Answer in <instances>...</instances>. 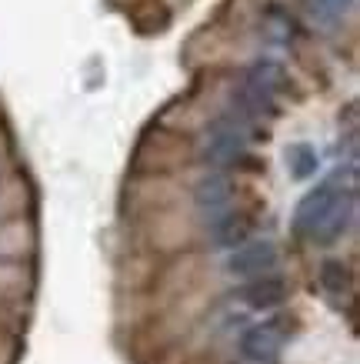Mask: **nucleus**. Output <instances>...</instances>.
Returning a JSON list of instances; mask_svg holds the SVG:
<instances>
[{
	"label": "nucleus",
	"instance_id": "f257e3e1",
	"mask_svg": "<svg viewBox=\"0 0 360 364\" xmlns=\"http://www.w3.org/2000/svg\"><path fill=\"white\" fill-rule=\"evenodd\" d=\"M357 214V191L354 184L324 181L314 191H307L294 210V234L314 244H334L344 237Z\"/></svg>",
	"mask_w": 360,
	"mask_h": 364
},
{
	"label": "nucleus",
	"instance_id": "7ed1b4c3",
	"mask_svg": "<svg viewBox=\"0 0 360 364\" xmlns=\"http://www.w3.org/2000/svg\"><path fill=\"white\" fill-rule=\"evenodd\" d=\"M247 127L251 124L244 121V117H237V114H220V117H214L207 127V134H204V147H200V154H204V161H207L210 167H230L237 164L240 157H244V151H247Z\"/></svg>",
	"mask_w": 360,
	"mask_h": 364
},
{
	"label": "nucleus",
	"instance_id": "6e6552de",
	"mask_svg": "<svg viewBox=\"0 0 360 364\" xmlns=\"http://www.w3.org/2000/svg\"><path fill=\"white\" fill-rule=\"evenodd\" d=\"M194 200L200 210H207L210 218L220 214V210H230V200H234V184H230L227 174H207L194 191Z\"/></svg>",
	"mask_w": 360,
	"mask_h": 364
},
{
	"label": "nucleus",
	"instance_id": "0eeeda50",
	"mask_svg": "<svg viewBox=\"0 0 360 364\" xmlns=\"http://www.w3.org/2000/svg\"><path fill=\"white\" fill-rule=\"evenodd\" d=\"M207 234L217 247H230V251H234V247H240L244 241H251V221H247L244 214H237V210H220V214L210 218Z\"/></svg>",
	"mask_w": 360,
	"mask_h": 364
},
{
	"label": "nucleus",
	"instance_id": "9d476101",
	"mask_svg": "<svg viewBox=\"0 0 360 364\" xmlns=\"http://www.w3.org/2000/svg\"><path fill=\"white\" fill-rule=\"evenodd\" d=\"M317 167H320V157H317V151L310 147V144L297 141V144L287 147V171H290L294 181H307V177H314Z\"/></svg>",
	"mask_w": 360,
	"mask_h": 364
},
{
	"label": "nucleus",
	"instance_id": "f03ea898",
	"mask_svg": "<svg viewBox=\"0 0 360 364\" xmlns=\"http://www.w3.org/2000/svg\"><path fill=\"white\" fill-rule=\"evenodd\" d=\"M284 90H287V67L280 60H273V57L253 60L244 84H240L237 117H244L247 124L261 121V117H273L277 114V100H280Z\"/></svg>",
	"mask_w": 360,
	"mask_h": 364
},
{
	"label": "nucleus",
	"instance_id": "20e7f679",
	"mask_svg": "<svg viewBox=\"0 0 360 364\" xmlns=\"http://www.w3.org/2000/svg\"><path fill=\"white\" fill-rule=\"evenodd\" d=\"M227 274L230 277H263L280 267V251L273 241H244L240 247L227 254Z\"/></svg>",
	"mask_w": 360,
	"mask_h": 364
},
{
	"label": "nucleus",
	"instance_id": "9b49d317",
	"mask_svg": "<svg viewBox=\"0 0 360 364\" xmlns=\"http://www.w3.org/2000/svg\"><path fill=\"white\" fill-rule=\"evenodd\" d=\"M320 284L327 287L330 294H344L350 291V271L344 261H324L320 264Z\"/></svg>",
	"mask_w": 360,
	"mask_h": 364
},
{
	"label": "nucleus",
	"instance_id": "39448f33",
	"mask_svg": "<svg viewBox=\"0 0 360 364\" xmlns=\"http://www.w3.org/2000/svg\"><path fill=\"white\" fill-rule=\"evenodd\" d=\"M284 321H263V324H253L240 334V354L251 364H277L280 361V351H284L287 331L280 328Z\"/></svg>",
	"mask_w": 360,
	"mask_h": 364
},
{
	"label": "nucleus",
	"instance_id": "423d86ee",
	"mask_svg": "<svg viewBox=\"0 0 360 364\" xmlns=\"http://www.w3.org/2000/svg\"><path fill=\"white\" fill-rule=\"evenodd\" d=\"M290 294V287L280 274H263V277H251L247 284L237 291V298L253 311H273L280 308Z\"/></svg>",
	"mask_w": 360,
	"mask_h": 364
},
{
	"label": "nucleus",
	"instance_id": "1a4fd4ad",
	"mask_svg": "<svg viewBox=\"0 0 360 364\" xmlns=\"http://www.w3.org/2000/svg\"><path fill=\"white\" fill-rule=\"evenodd\" d=\"M307 14L314 17L317 23H324V27H337L350 17L354 11V0H304Z\"/></svg>",
	"mask_w": 360,
	"mask_h": 364
}]
</instances>
